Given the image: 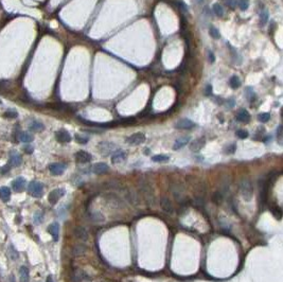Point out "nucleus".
Here are the masks:
<instances>
[{
    "mask_svg": "<svg viewBox=\"0 0 283 282\" xmlns=\"http://www.w3.org/2000/svg\"><path fill=\"white\" fill-rule=\"evenodd\" d=\"M240 190H241L242 197L244 198V201L249 202L251 201L253 195V188L252 184H251L250 180L248 179H244L242 180L241 185H240Z\"/></svg>",
    "mask_w": 283,
    "mask_h": 282,
    "instance_id": "nucleus-1",
    "label": "nucleus"
},
{
    "mask_svg": "<svg viewBox=\"0 0 283 282\" xmlns=\"http://www.w3.org/2000/svg\"><path fill=\"white\" fill-rule=\"evenodd\" d=\"M29 191L34 197L39 198L42 197V193H44V186H42V182L34 180V182H31L29 184Z\"/></svg>",
    "mask_w": 283,
    "mask_h": 282,
    "instance_id": "nucleus-2",
    "label": "nucleus"
},
{
    "mask_svg": "<svg viewBox=\"0 0 283 282\" xmlns=\"http://www.w3.org/2000/svg\"><path fill=\"white\" fill-rule=\"evenodd\" d=\"M144 140H145V136H144L143 134L142 133H135L126 139V142L130 145H139V144H141V143L144 142Z\"/></svg>",
    "mask_w": 283,
    "mask_h": 282,
    "instance_id": "nucleus-3",
    "label": "nucleus"
},
{
    "mask_svg": "<svg viewBox=\"0 0 283 282\" xmlns=\"http://www.w3.org/2000/svg\"><path fill=\"white\" fill-rule=\"evenodd\" d=\"M64 194H65V190L62 189V188H58V189H55L53 190V191H51L49 193V196H48L49 203L51 204V205H55L58 202V199H60Z\"/></svg>",
    "mask_w": 283,
    "mask_h": 282,
    "instance_id": "nucleus-4",
    "label": "nucleus"
},
{
    "mask_svg": "<svg viewBox=\"0 0 283 282\" xmlns=\"http://www.w3.org/2000/svg\"><path fill=\"white\" fill-rule=\"evenodd\" d=\"M99 151L102 155L106 156V155H109L110 153L114 152V150L116 149V145L112 142H101L98 147Z\"/></svg>",
    "mask_w": 283,
    "mask_h": 282,
    "instance_id": "nucleus-5",
    "label": "nucleus"
},
{
    "mask_svg": "<svg viewBox=\"0 0 283 282\" xmlns=\"http://www.w3.org/2000/svg\"><path fill=\"white\" fill-rule=\"evenodd\" d=\"M67 169V166L65 163H51L49 166V171L53 175H62Z\"/></svg>",
    "mask_w": 283,
    "mask_h": 282,
    "instance_id": "nucleus-6",
    "label": "nucleus"
},
{
    "mask_svg": "<svg viewBox=\"0 0 283 282\" xmlns=\"http://www.w3.org/2000/svg\"><path fill=\"white\" fill-rule=\"evenodd\" d=\"M195 126V123L190 119H187V118H183L180 119L176 122L175 124V127L178 128V129H190Z\"/></svg>",
    "mask_w": 283,
    "mask_h": 282,
    "instance_id": "nucleus-7",
    "label": "nucleus"
},
{
    "mask_svg": "<svg viewBox=\"0 0 283 282\" xmlns=\"http://www.w3.org/2000/svg\"><path fill=\"white\" fill-rule=\"evenodd\" d=\"M91 159H92V156H91V154H89L88 152L79 151L75 154V160L79 163H87L91 161Z\"/></svg>",
    "mask_w": 283,
    "mask_h": 282,
    "instance_id": "nucleus-8",
    "label": "nucleus"
},
{
    "mask_svg": "<svg viewBox=\"0 0 283 282\" xmlns=\"http://www.w3.org/2000/svg\"><path fill=\"white\" fill-rule=\"evenodd\" d=\"M160 206L161 209L167 213H173L174 212V208L172 205V202L169 199V197L167 196H161L160 198Z\"/></svg>",
    "mask_w": 283,
    "mask_h": 282,
    "instance_id": "nucleus-9",
    "label": "nucleus"
},
{
    "mask_svg": "<svg viewBox=\"0 0 283 282\" xmlns=\"http://www.w3.org/2000/svg\"><path fill=\"white\" fill-rule=\"evenodd\" d=\"M55 138L58 142L62 143H67L71 141V136H70V134L66 129H60L58 132H56Z\"/></svg>",
    "mask_w": 283,
    "mask_h": 282,
    "instance_id": "nucleus-10",
    "label": "nucleus"
},
{
    "mask_svg": "<svg viewBox=\"0 0 283 282\" xmlns=\"http://www.w3.org/2000/svg\"><path fill=\"white\" fill-rule=\"evenodd\" d=\"M235 118H237L238 121L242 122V123H248V122L250 121V115H249V112H247V110L244 109V108L240 109L239 112H237Z\"/></svg>",
    "mask_w": 283,
    "mask_h": 282,
    "instance_id": "nucleus-11",
    "label": "nucleus"
},
{
    "mask_svg": "<svg viewBox=\"0 0 283 282\" xmlns=\"http://www.w3.org/2000/svg\"><path fill=\"white\" fill-rule=\"evenodd\" d=\"M205 143H206V141H205L204 138H198V139H195L193 140L192 142L190 143V150L193 152H198L200 151V150L203 149V147H205Z\"/></svg>",
    "mask_w": 283,
    "mask_h": 282,
    "instance_id": "nucleus-12",
    "label": "nucleus"
},
{
    "mask_svg": "<svg viewBox=\"0 0 283 282\" xmlns=\"http://www.w3.org/2000/svg\"><path fill=\"white\" fill-rule=\"evenodd\" d=\"M22 162V158L17 152H12L10 155V167H18Z\"/></svg>",
    "mask_w": 283,
    "mask_h": 282,
    "instance_id": "nucleus-13",
    "label": "nucleus"
},
{
    "mask_svg": "<svg viewBox=\"0 0 283 282\" xmlns=\"http://www.w3.org/2000/svg\"><path fill=\"white\" fill-rule=\"evenodd\" d=\"M26 186V179L23 177H17L14 182H12V188L17 192H21L25 189Z\"/></svg>",
    "mask_w": 283,
    "mask_h": 282,
    "instance_id": "nucleus-14",
    "label": "nucleus"
},
{
    "mask_svg": "<svg viewBox=\"0 0 283 282\" xmlns=\"http://www.w3.org/2000/svg\"><path fill=\"white\" fill-rule=\"evenodd\" d=\"M109 167L107 166V163L105 162H98L92 167V172L95 174H103V173L107 172Z\"/></svg>",
    "mask_w": 283,
    "mask_h": 282,
    "instance_id": "nucleus-15",
    "label": "nucleus"
},
{
    "mask_svg": "<svg viewBox=\"0 0 283 282\" xmlns=\"http://www.w3.org/2000/svg\"><path fill=\"white\" fill-rule=\"evenodd\" d=\"M48 231L52 236L54 241L58 240V236H60V225H58V223H53V224L50 225L48 228Z\"/></svg>",
    "mask_w": 283,
    "mask_h": 282,
    "instance_id": "nucleus-16",
    "label": "nucleus"
},
{
    "mask_svg": "<svg viewBox=\"0 0 283 282\" xmlns=\"http://www.w3.org/2000/svg\"><path fill=\"white\" fill-rule=\"evenodd\" d=\"M126 154L124 151H116L112 156V163H119L121 161L125 160Z\"/></svg>",
    "mask_w": 283,
    "mask_h": 282,
    "instance_id": "nucleus-17",
    "label": "nucleus"
},
{
    "mask_svg": "<svg viewBox=\"0 0 283 282\" xmlns=\"http://www.w3.org/2000/svg\"><path fill=\"white\" fill-rule=\"evenodd\" d=\"M74 234L80 240L86 241L88 239V231L86 230L84 227H77V228L74 229Z\"/></svg>",
    "mask_w": 283,
    "mask_h": 282,
    "instance_id": "nucleus-18",
    "label": "nucleus"
},
{
    "mask_svg": "<svg viewBox=\"0 0 283 282\" xmlns=\"http://www.w3.org/2000/svg\"><path fill=\"white\" fill-rule=\"evenodd\" d=\"M190 142V137H181L175 141L174 145H173V149L174 150H179L181 147H183L186 144Z\"/></svg>",
    "mask_w": 283,
    "mask_h": 282,
    "instance_id": "nucleus-19",
    "label": "nucleus"
},
{
    "mask_svg": "<svg viewBox=\"0 0 283 282\" xmlns=\"http://www.w3.org/2000/svg\"><path fill=\"white\" fill-rule=\"evenodd\" d=\"M86 246L83 244H77V245H74L73 246V248H72V254L74 257H80L82 256V254H84L86 252Z\"/></svg>",
    "mask_w": 283,
    "mask_h": 282,
    "instance_id": "nucleus-20",
    "label": "nucleus"
},
{
    "mask_svg": "<svg viewBox=\"0 0 283 282\" xmlns=\"http://www.w3.org/2000/svg\"><path fill=\"white\" fill-rule=\"evenodd\" d=\"M10 197H11V190L7 187H1L0 188V198L2 199L3 202L10 201Z\"/></svg>",
    "mask_w": 283,
    "mask_h": 282,
    "instance_id": "nucleus-21",
    "label": "nucleus"
},
{
    "mask_svg": "<svg viewBox=\"0 0 283 282\" xmlns=\"http://www.w3.org/2000/svg\"><path fill=\"white\" fill-rule=\"evenodd\" d=\"M19 274H20V281L21 282H29L30 280V274H29V269L26 266H21L19 269Z\"/></svg>",
    "mask_w": 283,
    "mask_h": 282,
    "instance_id": "nucleus-22",
    "label": "nucleus"
},
{
    "mask_svg": "<svg viewBox=\"0 0 283 282\" xmlns=\"http://www.w3.org/2000/svg\"><path fill=\"white\" fill-rule=\"evenodd\" d=\"M29 128L32 132H40L45 128V125L39 121H32L29 125Z\"/></svg>",
    "mask_w": 283,
    "mask_h": 282,
    "instance_id": "nucleus-23",
    "label": "nucleus"
},
{
    "mask_svg": "<svg viewBox=\"0 0 283 282\" xmlns=\"http://www.w3.org/2000/svg\"><path fill=\"white\" fill-rule=\"evenodd\" d=\"M229 85L232 89H238L241 86V81H240L238 75H232L229 80Z\"/></svg>",
    "mask_w": 283,
    "mask_h": 282,
    "instance_id": "nucleus-24",
    "label": "nucleus"
},
{
    "mask_svg": "<svg viewBox=\"0 0 283 282\" xmlns=\"http://www.w3.org/2000/svg\"><path fill=\"white\" fill-rule=\"evenodd\" d=\"M33 136L31 135V134L29 133H21L20 135H19V140H20L21 142H25V143H30L33 141Z\"/></svg>",
    "mask_w": 283,
    "mask_h": 282,
    "instance_id": "nucleus-25",
    "label": "nucleus"
},
{
    "mask_svg": "<svg viewBox=\"0 0 283 282\" xmlns=\"http://www.w3.org/2000/svg\"><path fill=\"white\" fill-rule=\"evenodd\" d=\"M212 10H213L214 14L218 17H222L224 15V7L220 4V3H214L213 7H212Z\"/></svg>",
    "mask_w": 283,
    "mask_h": 282,
    "instance_id": "nucleus-26",
    "label": "nucleus"
},
{
    "mask_svg": "<svg viewBox=\"0 0 283 282\" xmlns=\"http://www.w3.org/2000/svg\"><path fill=\"white\" fill-rule=\"evenodd\" d=\"M270 119V114L269 112H261V114L258 115V120L262 123H266Z\"/></svg>",
    "mask_w": 283,
    "mask_h": 282,
    "instance_id": "nucleus-27",
    "label": "nucleus"
},
{
    "mask_svg": "<svg viewBox=\"0 0 283 282\" xmlns=\"http://www.w3.org/2000/svg\"><path fill=\"white\" fill-rule=\"evenodd\" d=\"M3 117L7 118V119H15V118L18 117V112L14 109H9L3 114Z\"/></svg>",
    "mask_w": 283,
    "mask_h": 282,
    "instance_id": "nucleus-28",
    "label": "nucleus"
},
{
    "mask_svg": "<svg viewBox=\"0 0 283 282\" xmlns=\"http://www.w3.org/2000/svg\"><path fill=\"white\" fill-rule=\"evenodd\" d=\"M152 160L155 161V162H165V161L169 160V156H167V155L159 154V155H156V156L152 157Z\"/></svg>",
    "mask_w": 283,
    "mask_h": 282,
    "instance_id": "nucleus-29",
    "label": "nucleus"
},
{
    "mask_svg": "<svg viewBox=\"0 0 283 282\" xmlns=\"http://www.w3.org/2000/svg\"><path fill=\"white\" fill-rule=\"evenodd\" d=\"M209 33H210V35H211V37L215 38V39H218V38L220 37V31H218L215 27H211V28L209 29Z\"/></svg>",
    "mask_w": 283,
    "mask_h": 282,
    "instance_id": "nucleus-30",
    "label": "nucleus"
},
{
    "mask_svg": "<svg viewBox=\"0 0 283 282\" xmlns=\"http://www.w3.org/2000/svg\"><path fill=\"white\" fill-rule=\"evenodd\" d=\"M267 20H268V12L266 11V10H264V11H262V13L260 14V22L262 26H264L265 23L267 22Z\"/></svg>",
    "mask_w": 283,
    "mask_h": 282,
    "instance_id": "nucleus-31",
    "label": "nucleus"
},
{
    "mask_svg": "<svg viewBox=\"0 0 283 282\" xmlns=\"http://www.w3.org/2000/svg\"><path fill=\"white\" fill-rule=\"evenodd\" d=\"M83 277H84V273L82 271H80V269H77V271L74 272V274H73V279H74L75 282H80L83 279Z\"/></svg>",
    "mask_w": 283,
    "mask_h": 282,
    "instance_id": "nucleus-32",
    "label": "nucleus"
},
{
    "mask_svg": "<svg viewBox=\"0 0 283 282\" xmlns=\"http://www.w3.org/2000/svg\"><path fill=\"white\" fill-rule=\"evenodd\" d=\"M239 7L242 11H246L249 7V0H240L239 1Z\"/></svg>",
    "mask_w": 283,
    "mask_h": 282,
    "instance_id": "nucleus-33",
    "label": "nucleus"
},
{
    "mask_svg": "<svg viewBox=\"0 0 283 282\" xmlns=\"http://www.w3.org/2000/svg\"><path fill=\"white\" fill-rule=\"evenodd\" d=\"M9 254H10V257L12 258V260H16L17 258H18V252L15 250V248L13 247V246H10V248H9Z\"/></svg>",
    "mask_w": 283,
    "mask_h": 282,
    "instance_id": "nucleus-34",
    "label": "nucleus"
},
{
    "mask_svg": "<svg viewBox=\"0 0 283 282\" xmlns=\"http://www.w3.org/2000/svg\"><path fill=\"white\" fill-rule=\"evenodd\" d=\"M237 136L241 139H245V138L248 137V132L245 131V129H238L237 131Z\"/></svg>",
    "mask_w": 283,
    "mask_h": 282,
    "instance_id": "nucleus-35",
    "label": "nucleus"
},
{
    "mask_svg": "<svg viewBox=\"0 0 283 282\" xmlns=\"http://www.w3.org/2000/svg\"><path fill=\"white\" fill-rule=\"evenodd\" d=\"M75 140H77V142L81 143V144H85V143L88 142V138L83 137L81 135H75Z\"/></svg>",
    "mask_w": 283,
    "mask_h": 282,
    "instance_id": "nucleus-36",
    "label": "nucleus"
},
{
    "mask_svg": "<svg viewBox=\"0 0 283 282\" xmlns=\"http://www.w3.org/2000/svg\"><path fill=\"white\" fill-rule=\"evenodd\" d=\"M222 194L220 193V192H215V193L213 194V197H212V199H213V202L215 204H220V202H222V199H223V197H222Z\"/></svg>",
    "mask_w": 283,
    "mask_h": 282,
    "instance_id": "nucleus-37",
    "label": "nucleus"
},
{
    "mask_svg": "<svg viewBox=\"0 0 283 282\" xmlns=\"http://www.w3.org/2000/svg\"><path fill=\"white\" fill-rule=\"evenodd\" d=\"M235 149H237V147H235V144L233 143V144L228 145V147L225 149V152L227 153V154H231V153H235Z\"/></svg>",
    "mask_w": 283,
    "mask_h": 282,
    "instance_id": "nucleus-38",
    "label": "nucleus"
},
{
    "mask_svg": "<svg viewBox=\"0 0 283 282\" xmlns=\"http://www.w3.org/2000/svg\"><path fill=\"white\" fill-rule=\"evenodd\" d=\"M92 219H93V221H95V222H103L104 221V217H103V215L101 214V213H93Z\"/></svg>",
    "mask_w": 283,
    "mask_h": 282,
    "instance_id": "nucleus-39",
    "label": "nucleus"
},
{
    "mask_svg": "<svg viewBox=\"0 0 283 282\" xmlns=\"http://www.w3.org/2000/svg\"><path fill=\"white\" fill-rule=\"evenodd\" d=\"M42 219V213L37 212L36 214L34 215V222L36 223V224H40Z\"/></svg>",
    "mask_w": 283,
    "mask_h": 282,
    "instance_id": "nucleus-40",
    "label": "nucleus"
},
{
    "mask_svg": "<svg viewBox=\"0 0 283 282\" xmlns=\"http://www.w3.org/2000/svg\"><path fill=\"white\" fill-rule=\"evenodd\" d=\"M227 4L229 7H231V9H235V7H237L238 2L237 0H227Z\"/></svg>",
    "mask_w": 283,
    "mask_h": 282,
    "instance_id": "nucleus-41",
    "label": "nucleus"
},
{
    "mask_svg": "<svg viewBox=\"0 0 283 282\" xmlns=\"http://www.w3.org/2000/svg\"><path fill=\"white\" fill-rule=\"evenodd\" d=\"M208 58H209V62L210 63H213L214 61H215V56H214V54L212 53V51H210V50H208Z\"/></svg>",
    "mask_w": 283,
    "mask_h": 282,
    "instance_id": "nucleus-42",
    "label": "nucleus"
},
{
    "mask_svg": "<svg viewBox=\"0 0 283 282\" xmlns=\"http://www.w3.org/2000/svg\"><path fill=\"white\" fill-rule=\"evenodd\" d=\"M212 93V86L210 84H208L206 86V96H211Z\"/></svg>",
    "mask_w": 283,
    "mask_h": 282,
    "instance_id": "nucleus-43",
    "label": "nucleus"
},
{
    "mask_svg": "<svg viewBox=\"0 0 283 282\" xmlns=\"http://www.w3.org/2000/svg\"><path fill=\"white\" fill-rule=\"evenodd\" d=\"M23 150H25V152H26V153H28V154H31V153L33 152V147H32V145H26Z\"/></svg>",
    "mask_w": 283,
    "mask_h": 282,
    "instance_id": "nucleus-44",
    "label": "nucleus"
},
{
    "mask_svg": "<svg viewBox=\"0 0 283 282\" xmlns=\"http://www.w3.org/2000/svg\"><path fill=\"white\" fill-rule=\"evenodd\" d=\"M227 103H228V107H229V108L233 107V106H235V99H232V100H231V99H230V100H228V101H227Z\"/></svg>",
    "mask_w": 283,
    "mask_h": 282,
    "instance_id": "nucleus-45",
    "label": "nucleus"
},
{
    "mask_svg": "<svg viewBox=\"0 0 283 282\" xmlns=\"http://www.w3.org/2000/svg\"><path fill=\"white\" fill-rule=\"evenodd\" d=\"M178 4H179V7H180V9L182 10L183 12H186V11H187V5L185 4V3H183L182 1H179Z\"/></svg>",
    "mask_w": 283,
    "mask_h": 282,
    "instance_id": "nucleus-46",
    "label": "nucleus"
},
{
    "mask_svg": "<svg viewBox=\"0 0 283 282\" xmlns=\"http://www.w3.org/2000/svg\"><path fill=\"white\" fill-rule=\"evenodd\" d=\"M281 131H282V126H279V128H278V135H277V137H278V140H279V142L281 143Z\"/></svg>",
    "mask_w": 283,
    "mask_h": 282,
    "instance_id": "nucleus-47",
    "label": "nucleus"
},
{
    "mask_svg": "<svg viewBox=\"0 0 283 282\" xmlns=\"http://www.w3.org/2000/svg\"><path fill=\"white\" fill-rule=\"evenodd\" d=\"M9 282H16V280H15V277L13 275H11L9 277Z\"/></svg>",
    "mask_w": 283,
    "mask_h": 282,
    "instance_id": "nucleus-48",
    "label": "nucleus"
},
{
    "mask_svg": "<svg viewBox=\"0 0 283 282\" xmlns=\"http://www.w3.org/2000/svg\"><path fill=\"white\" fill-rule=\"evenodd\" d=\"M46 282H54V280H53V278H52V276H48V277H47Z\"/></svg>",
    "mask_w": 283,
    "mask_h": 282,
    "instance_id": "nucleus-49",
    "label": "nucleus"
}]
</instances>
